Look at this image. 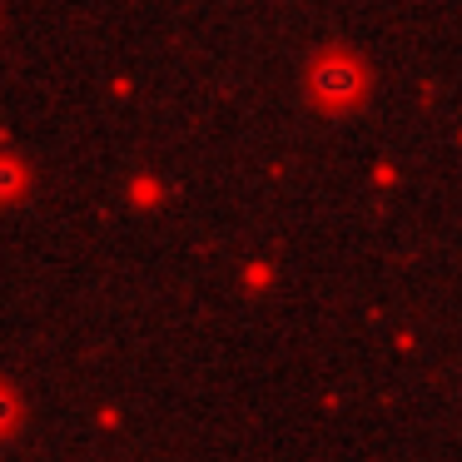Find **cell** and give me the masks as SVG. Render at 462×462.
<instances>
[{"label":"cell","instance_id":"1","mask_svg":"<svg viewBox=\"0 0 462 462\" xmlns=\"http://www.w3.org/2000/svg\"><path fill=\"white\" fill-rule=\"evenodd\" d=\"M313 90L323 95V105H348V100H358L363 75H358V65H353V60L333 55V60L319 65V75H313Z\"/></svg>","mask_w":462,"mask_h":462},{"label":"cell","instance_id":"2","mask_svg":"<svg viewBox=\"0 0 462 462\" xmlns=\"http://www.w3.org/2000/svg\"><path fill=\"white\" fill-rule=\"evenodd\" d=\"M21 184H25L21 164H15V160H0V204L15 199V194H21Z\"/></svg>","mask_w":462,"mask_h":462},{"label":"cell","instance_id":"3","mask_svg":"<svg viewBox=\"0 0 462 462\" xmlns=\"http://www.w3.org/2000/svg\"><path fill=\"white\" fill-rule=\"evenodd\" d=\"M11 422H15V398H11L5 388H0V432L11 428Z\"/></svg>","mask_w":462,"mask_h":462}]
</instances>
